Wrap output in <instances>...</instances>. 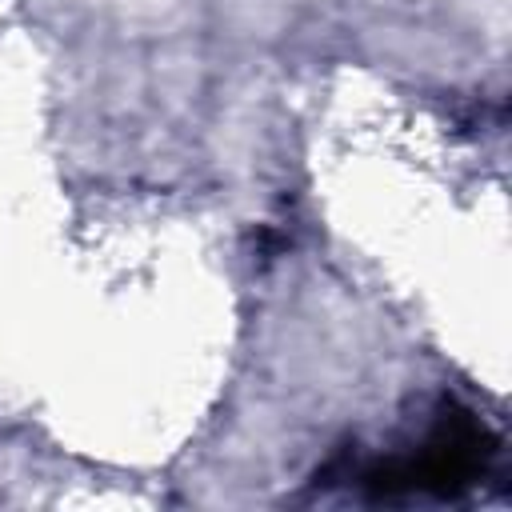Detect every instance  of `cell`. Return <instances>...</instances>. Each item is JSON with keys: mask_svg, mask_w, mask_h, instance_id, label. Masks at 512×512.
<instances>
[{"mask_svg": "<svg viewBox=\"0 0 512 512\" xmlns=\"http://www.w3.org/2000/svg\"><path fill=\"white\" fill-rule=\"evenodd\" d=\"M488 456H492L488 428L464 408H444V416L428 432L420 456L376 464L364 476V484H368L372 496H396V492L452 496V492L472 484V476L484 468Z\"/></svg>", "mask_w": 512, "mask_h": 512, "instance_id": "obj_1", "label": "cell"}]
</instances>
